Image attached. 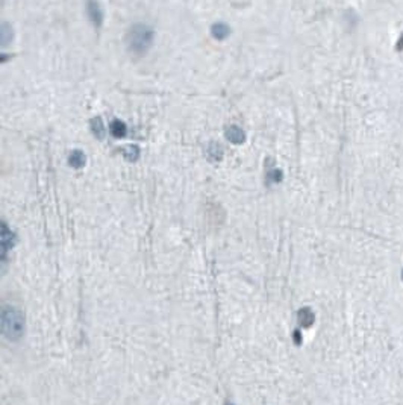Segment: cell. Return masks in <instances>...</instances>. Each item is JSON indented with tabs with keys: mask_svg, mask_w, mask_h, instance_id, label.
Segmentation results:
<instances>
[{
	"mask_svg": "<svg viewBox=\"0 0 403 405\" xmlns=\"http://www.w3.org/2000/svg\"><path fill=\"white\" fill-rule=\"evenodd\" d=\"M91 132L96 135L97 138H103L106 134V128H105V123L100 117H94L91 120Z\"/></svg>",
	"mask_w": 403,
	"mask_h": 405,
	"instance_id": "10",
	"label": "cell"
},
{
	"mask_svg": "<svg viewBox=\"0 0 403 405\" xmlns=\"http://www.w3.org/2000/svg\"><path fill=\"white\" fill-rule=\"evenodd\" d=\"M299 316H300V322L303 325H306V326L311 325L312 320H314V314H312V311L309 308H303L302 311L299 313Z\"/></svg>",
	"mask_w": 403,
	"mask_h": 405,
	"instance_id": "12",
	"label": "cell"
},
{
	"mask_svg": "<svg viewBox=\"0 0 403 405\" xmlns=\"http://www.w3.org/2000/svg\"><path fill=\"white\" fill-rule=\"evenodd\" d=\"M9 40H12V29L8 23H3V26H2V44L6 46Z\"/></svg>",
	"mask_w": 403,
	"mask_h": 405,
	"instance_id": "13",
	"label": "cell"
},
{
	"mask_svg": "<svg viewBox=\"0 0 403 405\" xmlns=\"http://www.w3.org/2000/svg\"><path fill=\"white\" fill-rule=\"evenodd\" d=\"M226 138H228L232 144H241V143H244V140H246V134H244V131H243L239 126L232 125V126H229V128L226 129Z\"/></svg>",
	"mask_w": 403,
	"mask_h": 405,
	"instance_id": "4",
	"label": "cell"
},
{
	"mask_svg": "<svg viewBox=\"0 0 403 405\" xmlns=\"http://www.w3.org/2000/svg\"><path fill=\"white\" fill-rule=\"evenodd\" d=\"M11 238H12V233H11V229H8L6 223L3 222V223H2V249H3V258H5L6 250L12 246Z\"/></svg>",
	"mask_w": 403,
	"mask_h": 405,
	"instance_id": "9",
	"label": "cell"
},
{
	"mask_svg": "<svg viewBox=\"0 0 403 405\" xmlns=\"http://www.w3.org/2000/svg\"><path fill=\"white\" fill-rule=\"evenodd\" d=\"M2 330H3V336L11 341H17L23 336L25 317L18 308L3 306V310H2Z\"/></svg>",
	"mask_w": 403,
	"mask_h": 405,
	"instance_id": "2",
	"label": "cell"
},
{
	"mask_svg": "<svg viewBox=\"0 0 403 405\" xmlns=\"http://www.w3.org/2000/svg\"><path fill=\"white\" fill-rule=\"evenodd\" d=\"M206 157L211 161H220L223 158V147L218 143H211L206 147Z\"/></svg>",
	"mask_w": 403,
	"mask_h": 405,
	"instance_id": "8",
	"label": "cell"
},
{
	"mask_svg": "<svg viewBox=\"0 0 403 405\" xmlns=\"http://www.w3.org/2000/svg\"><path fill=\"white\" fill-rule=\"evenodd\" d=\"M211 34H212L214 38H217V40H225L228 35L231 34V29H229V26H228L226 23L218 22V23H214V25H212Z\"/></svg>",
	"mask_w": 403,
	"mask_h": 405,
	"instance_id": "6",
	"label": "cell"
},
{
	"mask_svg": "<svg viewBox=\"0 0 403 405\" xmlns=\"http://www.w3.org/2000/svg\"><path fill=\"white\" fill-rule=\"evenodd\" d=\"M85 153L80 152V150H73L68 157V164L73 167V169H82L85 166Z\"/></svg>",
	"mask_w": 403,
	"mask_h": 405,
	"instance_id": "7",
	"label": "cell"
},
{
	"mask_svg": "<svg viewBox=\"0 0 403 405\" xmlns=\"http://www.w3.org/2000/svg\"><path fill=\"white\" fill-rule=\"evenodd\" d=\"M87 12H88L90 20L93 22V25L100 28L103 25V18H105V14H103L100 3L97 0H88L87 2Z\"/></svg>",
	"mask_w": 403,
	"mask_h": 405,
	"instance_id": "3",
	"label": "cell"
},
{
	"mask_svg": "<svg viewBox=\"0 0 403 405\" xmlns=\"http://www.w3.org/2000/svg\"><path fill=\"white\" fill-rule=\"evenodd\" d=\"M123 157L128 160V161H135L139 158V147L135 146V144H129L126 147H123Z\"/></svg>",
	"mask_w": 403,
	"mask_h": 405,
	"instance_id": "11",
	"label": "cell"
},
{
	"mask_svg": "<svg viewBox=\"0 0 403 405\" xmlns=\"http://www.w3.org/2000/svg\"><path fill=\"white\" fill-rule=\"evenodd\" d=\"M109 132H111L112 137H115V138H122V137H125L126 132H128V126H126L125 122L115 119V120H112L111 125H109Z\"/></svg>",
	"mask_w": 403,
	"mask_h": 405,
	"instance_id": "5",
	"label": "cell"
},
{
	"mask_svg": "<svg viewBox=\"0 0 403 405\" xmlns=\"http://www.w3.org/2000/svg\"><path fill=\"white\" fill-rule=\"evenodd\" d=\"M153 40H155V32L146 23H135L126 35L128 49L138 56L146 55L149 52V49L153 46Z\"/></svg>",
	"mask_w": 403,
	"mask_h": 405,
	"instance_id": "1",
	"label": "cell"
},
{
	"mask_svg": "<svg viewBox=\"0 0 403 405\" xmlns=\"http://www.w3.org/2000/svg\"><path fill=\"white\" fill-rule=\"evenodd\" d=\"M267 178H269L271 182H280V179H282V171L279 169H271L269 171V175H267Z\"/></svg>",
	"mask_w": 403,
	"mask_h": 405,
	"instance_id": "14",
	"label": "cell"
}]
</instances>
